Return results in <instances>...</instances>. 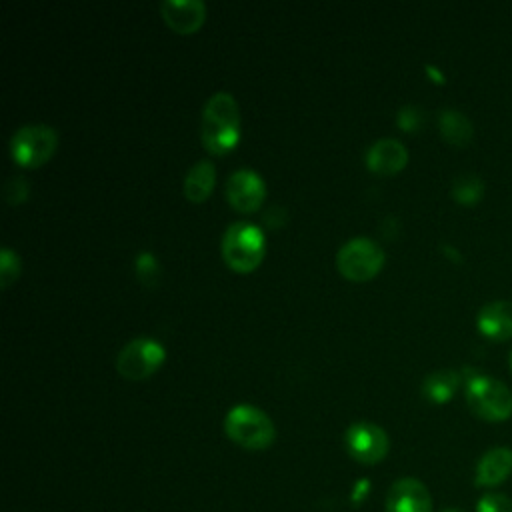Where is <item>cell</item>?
Here are the masks:
<instances>
[{
    "label": "cell",
    "mask_w": 512,
    "mask_h": 512,
    "mask_svg": "<svg viewBox=\"0 0 512 512\" xmlns=\"http://www.w3.org/2000/svg\"><path fill=\"white\" fill-rule=\"evenodd\" d=\"M344 440L350 456L362 464H376L388 452L386 432L372 422H354L348 426Z\"/></svg>",
    "instance_id": "obj_8"
},
{
    "label": "cell",
    "mask_w": 512,
    "mask_h": 512,
    "mask_svg": "<svg viewBox=\"0 0 512 512\" xmlns=\"http://www.w3.org/2000/svg\"><path fill=\"white\" fill-rule=\"evenodd\" d=\"M226 198L234 208L244 212L258 208L264 198V182L260 174L250 168L234 170L226 180Z\"/></svg>",
    "instance_id": "obj_10"
},
{
    "label": "cell",
    "mask_w": 512,
    "mask_h": 512,
    "mask_svg": "<svg viewBox=\"0 0 512 512\" xmlns=\"http://www.w3.org/2000/svg\"><path fill=\"white\" fill-rule=\"evenodd\" d=\"M484 194V182L476 174H460L452 182V198L464 206L476 204Z\"/></svg>",
    "instance_id": "obj_18"
},
{
    "label": "cell",
    "mask_w": 512,
    "mask_h": 512,
    "mask_svg": "<svg viewBox=\"0 0 512 512\" xmlns=\"http://www.w3.org/2000/svg\"><path fill=\"white\" fill-rule=\"evenodd\" d=\"M458 384H460V376L454 370H438L424 378L422 392L430 402L444 404L454 396Z\"/></svg>",
    "instance_id": "obj_17"
},
{
    "label": "cell",
    "mask_w": 512,
    "mask_h": 512,
    "mask_svg": "<svg viewBox=\"0 0 512 512\" xmlns=\"http://www.w3.org/2000/svg\"><path fill=\"white\" fill-rule=\"evenodd\" d=\"M18 256L10 248L0 250V284L6 288L18 276Z\"/></svg>",
    "instance_id": "obj_20"
},
{
    "label": "cell",
    "mask_w": 512,
    "mask_h": 512,
    "mask_svg": "<svg viewBox=\"0 0 512 512\" xmlns=\"http://www.w3.org/2000/svg\"><path fill=\"white\" fill-rule=\"evenodd\" d=\"M386 512H432V496L416 478L396 480L384 502Z\"/></svg>",
    "instance_id": "obj_9"
},
{
    "label": "cell",
    "mask_w": 512,
    "mask_h": 512,
    "mask_svg": "<svg viewBox=\"0 0 512 512\" xmlns=\"http://www.w3.org/2000/svg\"><path fill=\"white\" fill-rule=\"evenodd\" d=\"M240 116L236 100L230 92H214L202 108V142L214 154H224L234 148L240 134Z\"/></svg>",
    "instance_id": "obj_1"
},
{
    "label": "cell",
    "mask_w": 512,
    "mask_h": 512,
    "mask_svg": "<svg viewBox=\"0 0 512 512\" xmlns=\"http://www.w3.org/2000/svg\"><path fill=\"white\" fill-rule=\"evenodd\" d=\"M476 512H512V500L506 494L488 492L478 500Z\"/></svg>",
    "instance_id": "obj_19"
},
{
    "label": "cell",
    "mask_w": 512,
    "mask_h": 512,
    "mask_svg": "<svg viewBox=\"0 0 512 512\" xmlns=\"http://www.w3.org/2000/svg\"><path fill=\"white\" fill-rule=\"evenodd\" d=\"M478 330L496 342L512 338V302L510 300H492L484 304L476 318Z\"/></svg>",
    "instance_id": "obj_12"
},
{
    "label": "cell",
    "mask_w": 512,
    "mask_h": 512,
    "mask_svg": "<svg viewBox=\"0 0 512 512\" xmlns=\"http://www.w3.org/2000/svg\"><path fill=\"white\" fill-rule=\"evenodd\" d=\"M442 512H464V510H458V508H444Z\"/></svg>",
    "instance_id": "obj_23"
},
{
    "label": "cell",
    "mask_w": 512,
    "mask_h": 512,
    "mask_svg": "<svg viewBox=\"0 0 512 512\" xmlns=\"http://www.w3.org/2000/svg\"><path fill=\"white\" fill-rule=\"evenodd\" d=\"M214 186V166L210 160H198L184 178V194L188 200H204Z\"/></svg>",
    "instance_id": "obj_16"
},
{
    "label": "cell",
    "mask_w": 512,
    "mask_h": 512,
    "mask_svg": "<svg viewBox=\"0 0 512 512\" xmlns=\"http://www.w3.org/2000/svg\"><path fill=\"white\" fill-rule=\"evenodd\" d=\"M136 272L140 276V280L148 286H152L156 282V276H158V266H156V260L150 252H140L138 258H136Z\"/></svg>",
    "instance_id": "obj_21"
},
{
    "label": "cell",
    "mask_w": 512,
    "mask_h": 512,
    "mask_svg": "<svg viewBox=\"0 0 512 512\" xmlns=\"http://www.w3.org/2000/svg\"><path fill=\"white\" fill-rule=\"evenodd\" d=\"M408 160L404 144L396 138H378L366 150V166L378 174L398 172Z\"/></svg>",
    "instance_id": "obj_13"
},
{
    "label": "cell",
    "mask_w": 512,
    "mask_h": 512,
    "mask_svg": "<svg viewBox=\"0 0 512 512\" xmlns=\"http://www.w3.org/2000/svg\"><path fill=\"white\" fill-rule=\"evenodd\" d=\"M438 126H440L442 138L452 146H466L474 134V128L468 116L454 108H444L438 114Z\"/></svg>",
    "instance_id": "obj_15"
},
{
    "label": "cell",
    "mask_w": 512,
    "mask_h": 512,
    "mask_svg": "<svg viewBox=\"0 0 512 512\" xmlns=\"http://www.w3.org/2000/svg\"><path fill=\"white\" fill-rule=\"evenodd\" d=\"M508 368H510V374H512V352H510V358H508Z\"/></svg>",
    "instance_id": "obj_24"
},
{
    "label": "cell",
    "mask_w": 512,
    "mask_h": 512,
    "mask_svg": "<svg viewBox=\"0 0 512 512\" xmlns=\"http://www.w3.org/2000/svg\"><path fill=\"white\" fill-rule=\"evenodd\" d=\"M56 148V132L52 126L34 122L24 124L10 136V154L22 166L42 164Z\"/></svg>",
    "instance_id": "obj_6"
},
{
    "label": "cell",
    "mask_w": 512,
    "mask_h": 512,
    "mask_svg": "<svg viewBox=\"0 0 512 512\" xmlns=\"http://www.w3.org/2000/svg\"><path fill=\"white\" fill-rule=\"evenodd\" d=\"M164 360V348L152 338H134L124 344L116 356L118 372L128 380H140L152 374Z\"/></svg>",
    "instance_id": "obj_7"
},
{
    "label": "cell",
    "mask_w": 512,
    "mask_h": 512,
    "mask_svg": "<svg viewBox=\"0 0 512 512\" xmlns=\"http://www.w3.org/2000/svg\"><path fill=\"white\" fill-rule=\"evenodd\" d=\"M160 12L172 30L188 34L202 24L206 8L200 0H164Z\"/></svg>",
    "instance_id": "obj_14"
},
{
    "label": "cell",
    "mask_w": 512,
    "mask_h": 512,
    "mask_svg": "<svg viewBox=\"0 0 512 512\" xmlns=\"http://www.w3.org/2000/svg\"><path fill=\"white\" fill-rule=\"evenodd\" d=\"M228 438L248 450H262L274 440L272 420L252 404L234 406L224 418Z\"/></svg>",
    "instance_id": "obj_3"
},
{
    "label": "cell",
    "mask_w": 512,
    "mask_h": 512,
    "mask_svg": "<svg viewBox=\"0 0 512 512\" xmlns=\"http://www.w3.org/2000/svg\"><path fill=\"white\" fill-rule=\"evenodd\" d=\"M382 262V248L366 236H354L346 240L336 252L338 270L352 280H366L374 276L380 270Z\"/></svg>",
    "instance_id": "obj_5"
},
{
    "label": "cell",
    "mask_w": 512,
    "mask_h": 512,
    "mask_svg": "<svg viewBox=\"0 0 512 512\" xmlns=\"http://www.w3.org/2000/svg\"><path fill=\"white\" fill-rule=\"evenodd\" d=\"M466 404L480 420L504 422L512 416V392L500 380L476 374L466 380Z\"/></svg>",
    "instance_id": "obj_2"
},
{
    "label": "cell",
    "mask_w": 512,
    "mask_h": 512,
    "mask_svg": "<svg viewBox=\"0 0 512 512\" xmlns=\"http://www.w3.org/2000/svg\"><path fill=\"white\" fill-rule=\"evenodd\" d=\"M512 474V450L508 446H496L482 454L476 464L474 484L478 488H496Z\"/></svg>",
    "instance_id": "obj_11"
},
{
    "label": "cell",
    "mask_w": 512,
    "mask_h": 512,
    "mask_svg": "<svg viewBox=\"0 0 512 512\" xmlns=\"http://www.w3.org/2000/svg\"><path fill=\"white\" fill-rule=\"evenodd\" d=\"M398 124L404 128V130H414L420 126L422 122V110L414 104H406L398 110Z\"/></svg>",
    "instance_id": "obj_22"
},
{
    "label": "cell",
    "mask_w": 512,
    "mask_h": 512,
    "mask_svg": "<svg viewBox=\"0 0 512 512\" xmlns=\"http://www.w3.org/2000/svg\"><path fill=\"white\" fill-rule=\"evenodd\" d=\"M222 256L226 264L238 272L252 270L264 254V236L252 222H232L222 234Z\"/></svg>",
    "instance_id": "obj_4"
}]
</instances>
